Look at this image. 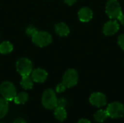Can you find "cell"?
<instances>
[{"mask_svg": "<svg viewBox=\"0 0 124 123\" xmlns=\"http://www.w3.org/2000/svg\"><path fill=\"white\" fill-rule=\"evenodd\" d=\"M32 37L33 42L39 47H44L49 45L52 38L51 35L45 31H37Z\"/></svg>", "mask_w": 124, "mask_h": 123, "instance_id": "4", "label": "cell"}, {"mask_svg": "<svg viewBox=\"0 0 124 123\" xmlns=\"http://www.w3.org/2000/svg\"><path fill=\"white\" fill-rule=\"evenodd\" d=\"M106 13L111 19H119L123 14L118 0H109L106 4Z\"/></svg>", "mask_w": 124, "mask_h": 123, "instance_id": "2", "label": "cell"}, {"mask_svg": "<svg viewBox=\"0 0 124 123\" xmlns=\"http://www.w3.org/2000/svg\"><path fill=\"white\" fill-rule=\"evenodd\" d=\"M37 31H38L37 29L35 27H33V26H29L26 29V33H27V35L28 36H33Z\"/></svg>", "mask_w": 124, "mask_h": 123, "instance_id": "19", "label": "cell"}, {"mask_svg": "<svg viewBox=\"0 0 124 123\" xmlns=\"http://www.w3.org/2000/svg\"><path fill=\"white\" fill-rule=\"evenodd\" d=\"M54 115L55 118L60 121H64L67 117L66 110L65 109L64 107H57L54 109Z\"/></svg>", "mask_w": 124, "mask_h": 123, "instance_id": "13", "label": "cell"}, {"mask_svg": "<svg viewBox=\"0 0 124 123\" xmlns=\"http://www.w3.org/2000/svg\"><path fill=\"white\" fill-rule=\"evenodd\" d=\"M78 18L82 22H89L93 16L92 9L88 7H83L78 11Z\"/></svg>", "mask_w": 124, "mask_h": 123, "instance_id": "11", "label": "cell"}, {"mask_svg": "<svg viewBox=\"0 0 124 123\" xmlns=\"http://www.w3.org/2000/svg\"><path fill=\"white\" fill-rule=\"evenodd\" d=\"M0 93L3 98L7 101H12L17 95L15 86L9 81L3 82L0 86Z\"/></svg>", "mask_w": 124, "mask_h": 123, "instance_id": "3", "label": "cell"}, {"mask_svg": "<svg viewBox=\"0 0 124 123\" xmlns=\"http://www.w3.org/2000/svg\"><path fill=\"white\" fill-rule=\"evenodd\" d=\"M78 123H90V121H89L88 120H86V119H81V120H80Z\"/></svg>", "mask_w": 124, "mask_h": 123, "instance_id": "25", "label": "cell"}, {"mask_svg": "<svg viewBox=\"0 0 124 123\" xmlns=\"http://www.w3.org/2000/svg\"><path fill=\"white\" fill-rule=\"evenodd\" d=\"M76 0H64V2L67 4L68 5H73L74 3H76Z\"/></svg>", "mask_w": 124, "mask_h": 123, "instance_id": "23", "label": "cell"}, {"mask_svg": "<svg viewBox=\"0 0 124 123\" xmlns=\"http://www.w3.org/2000/svg\"><path fill=\"white\" fill-rule=\"evenodd\" d=\"M78 72L74 69L68 70L62 78V83L65 86L66 88H71L76 86L78 83Z\"/></svg>", "mask_w": 124, "mask_h": 123, "instance_id": "7", "label": "cell"}, {"mask_svg": "<svg viewBox=\"0 0 124 123\" xmlns=\"http://www.w3.org/2000/svg\"><path fill=\"white\" fill-rule=\"evenodd\" d=\"M119 20H120V21H121V24L123 25L124 26V14H122L120 17H119Z\"/></svg>", "mask_w": 124, "mask_h": 123, "instance_id": "26", "label": "cell"}, {"mask_svg": "<svg viewBox=\"0 0 124 123\" xmlns=\"http://www.w3.org/2000/svg\"><path fill=\"white\" fill-rule=\"evenodd\" d=\"M14 123H26V122L22 118H17L14 121Z\"/></svg>", "mask_w": 124, "mask_h": 123, "instance_id": "24", "label": "cell"}, {"mask_svg": "<svg viewBox=\"0 0 124 123\" xmlns=\"http://www.w3.org/2000/svg\"><path fill=\"white\" fill-rule=\"evenodd\" d=\"M67 105V101L64 98H61L60 99H58V102H57V107H65V106Z\"/></svg>", "mask_w": 124, "mask_h": 123, "instance_id": "21", "label": "cell"}, {"mask_svg": "<svg viewBox=\"0 0 124 123\" xmlns=\"http://www.w3.org/2000/svg\"><path fill=\"white\" fill-rule=\"evenodd\" d=\"M108 117L120 118L124 115V106L120 102H113L108 106L106 109Z\"/></svg>", "mask_w": 124, "mask_h": 123, "instance_id": "6", "label": "cell"}, {"mask_svg": "<svg viewBox=\"0 0 124 123\" xmlns=\"http://www.w3.org/2000/svg\"><path fill=\"white\" fill-rule=\"evenodd\" d=\"M9 109V104L7 100L0 98V119L4 118Z\"/></svg>", "mask_w": 124, "mask_h": 123, "instance_id": "14", "label": "cell"}, {"mask_svg": "<svg viewBox=\"0 0 124 123\" xmlns=\"http://www.w3.org/2000/svg\"><path fill=\"white\" fill-rule=\"evenodd\" d=\"M43 106L48 109H54L57 107L58 99L57 98L55 92L52 89H46L41 99Z\"/></svg>", "mask_w": 124, "mask_h": 123, "instance_id": "1", "label": "cell"}, {"mask_svg": "<svg viewBox=\"0 0 124 123\" xmlns=\"http://www.w3.org/2000/svg\"></svg>", "mask_w": 124, "mask_h": 123, "instance_id": "27", "label": "cell"}, {"mask_svg": "<svg viewBox=\"0 0 124 123\" xmlns=\"http://www.w3.org/2000/svg\"><path fill=\"white\" fill-rule=\"evenodd\" d=\"M13 50V46L9 41H4L0 43V53L2 54H7L10 53Z\"/></svg>", "mask_w": 124, "mask_h": 123, "instance_id": "17", "label": "cell"}, {"mask_svg": "<svg viewBox=\"0 0 124 123\" xmlns=\"http://www.w3.org/2000/svg\"><path fill=\"white\" fill-rule=\"evenodd\" d=\"M20 85L21 86L27 90V89H31L33 86V80L31 78L29 77V75H26V76H23L21 82H20Z\"/></svg>", "mask_w": 124, "mask_h": 123, "instance_id": "15", "label": "cell"}, {"mask_svg": "<svg viewBox=\"0 0 124 123\" xmlns=\"http://www.w3.org/2000/svg\"><path fill=\"white\" fill-rule=\"evenodd\" d=\"M118 45L121 47V49L124 50V34L121 35L118 38Z\"/></svg>", "mask_w": 124, "mask_h": 123, "instance_id": "22", "label": "cell"}, {"mask_svg": "<svg viewBox=\"0 0 124 123\" xmlns=\"http://www.w3.org/2000/svg\"><path fill=\"white\" fill-rule=\"evenodd\" d=\"M119 30V24L116 20H110L106 22L103 27V33L106 36H110L116 33Z\"/></svg>", "mask_w": 124, "mask_h": 123, "instance_id": "9", "label": "cell"}, {"mask_svg": "<svg viewBox=\"0 0 124 123\" xmlns=\"http://www.w3.org/2000/svg\"><path fill=\"white\" fill-rule=\"evenodd\" d=\"M65 88H66L65 86L62 83H60V84H58L57 86V87H56V91L57 93H62V92H63V91H65Z\"/></svg>", "mask_w": 124, "mask_h": 123, "instance_id": "20", "label": "cell"}, {"mask_svg": "<svg viewBox=\"0 0 124 123\" xmlns=\"http://www.w3.org/2000/svg\"><path fill=\"white\" fill-rule=\"evenodd\" d=\"M94 119L96 121H97L98 123H102L108 118V112L106 110L100 109V110H98L94 114Z\"/></svg>", "mask_w": 124, "mask_h": 123, "instance_id": "18", "label": "cell"}, {"mask_svg": "<svg viewBox=\"0 0 124 123\" xmlns=\"http://www.w3.org/2000/svg\"><path fill=\"white\" fill-rule=\"evenodd\" d=\"M13 100H14L15 104H25V103H26L28 101V95L25 92H21V93H19L18 94H17Z\"/></svg>", "mask_w": 124, "mask_h": 123, "instance_id": "16", "label": "cell"}, {"mask_svg": "<svg viewBox=\"0 0 124 123\" xmlns=\"http://www.w3.org/2000/svg\"><path fill=\"white\" fill-rule=\"evenodd\" d=\"M31 78L33 81L36 83H44L47 78V72L41 68H37L31 72Z\"/></svg>", "mask_w": 124, "mask_h": 123, "instance_id": "10", "label": "cell"}, {"mask_svg": "<svg viewBox=\"0 0 124 123\" xmlns=\"http://www.w3.org/2000/svg\"><path fill=\"white\" fill-rule=\"evenodd\" d=\"M90 103L97 107H102L106 105L107 104V99L105 94L97 92L94 93L91 95L90 99H89Z\"/></svg>", "mask_w": 124, "mask_h": 123, "instance_id": "8", "label": "cell"}, {"mask_svg": "<svg viewBox=\"0 0 124 123\" xmlns=\"http://www.w3.org/2000/svg\"><path fill=\"white\" fill-rule=\"evenodd\" d=\"M16 70L22 76L29 75L33 71V64L28 58H21L16 63Z\"/></svg>", "mask_w": 124, "mask_h": 123, "instance_id": "5", "label": "cell"}, {"mask_svg": "<svg viewBox=\"0 0 124 123\" xmlns=\"http://www.w3.org/2000/svg\"><path fill=\"white\" fill-rule=\"evenodd\" d=\"M54 30L57 34L60 36H66L70 33L68 26L64 22H59L54 25Z\"/></svg>", "mask_w": 124, "mask_h": 123, "instance_id": "12", "label": "cell"}]
</instances>
